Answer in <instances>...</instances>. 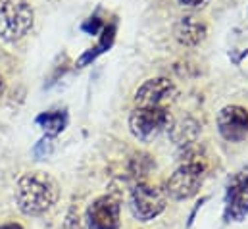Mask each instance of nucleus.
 <instances>
[{"label": "nucleus", "mask_w": 248, "mask_h": 229, "mask_svg": "<svg viewBox=\"0 0 248 229\" xmlns=\"http://www.w3.org/2000/svg\"><path fill=\"white\" fill-rule=\"evenodd\" d=\"M152 166H154V162H152V158L148 156V154H137L133 160H131V173L135 175V177H144V175H148V172L152 170Z\"/></svg>", "instance_id": "obj_15"}, {"label": "nucleus", "mask_w": 248, "mask_h": 229, "mask_svg": "<svg viewBox=\"0 0 248 229\" xmlns=\"http://www.w3.org/2000/svg\"><path fill=\"white\" fill-rule=\"evenodd\" d=\"M173 33H175V39H177L179 45H183V47H196V45H200L206 39L208 29L196 17L186 16V17H181L177 21Z\"/></svg>", "instance_id": "obj_9"}, {"label": "nucleus", "mask_w": 248, "mask_h": 229, "mask_svg": "<svg viewBox=\"0 0 248 229\" xmlns=\"http://www.w3.org/2000/svg\"><path fill=\"white\" fill-rule=\"evenodd\" d=\"M63 229H81V218H79V212L75 208H69Z\"/></svg>", "instance_id": "obj_17"}, {"label": "nucleus", "mask_w": 248, "mask_h": 229, "mask_svg": "<svg viewBox=\"0 0 248 229\" xmlns=\"http://www.w3.org/2000/svg\"><path fill=\"white\" fill-rule=\"evenodd\" d=\"M35 123L45 131V135L48 137H56L60 135L65 125H67V112L65 110H48L37 115Z\"/></svg>", "instance_id": "obj_11"}, {"label": "nucleus", "mask_w": 248, "mask_h": 229, "mask_svg": "<svg viewBox=\"0 0 248 229\" xmlns=\"http://www.w3.org/2000/svg\"><path fill=\"white\" fill-rule=\"evenodd\" d=\"M206 177L204 160H183V164L166 181V196L173 200H188L198 195Z\"/></svg>", "instance_id": "obj_3"}, {"label": "nucleus", "mask_w": 248, "mask_h": 229, "mask_svg": "<svg viewBox=\"0 0 248 229\" xmlns=\"http://www.w3.org/2000/svg\"><path fill=\"white\" fill-rule=\"evenodd\" d=\"M171 125L168 108H135L129 115V129L139 141H152Z\"/></svg>", "instance_id": "obj_5"}, {"label": "nucleus", "mask_w": 248, "mask_h": 229, "mask_svg": "<svg viewBox=\"0 0 248 229\" xmlns=\"http://www.w3.org/2000/svg\"><path fill=\"white\" fill-rule=\"evenodd\" d=\"M6 2H8V0H0V8H2V6L6 4Z\"/></svg>", "instance_id": "obj_22"}, {"label": "nucleus", "mask_w": 248, "mask_h": 229, "mask_svg": "<svg viewBox=\"0 0 248 229\" xmlns=\"http://www.w3.org/2000/svg\"><path fill=\"white\" fill-rule=\"evenodd\" d=\"M168 131H170L171 139H173L179 147L185 148V147L192 145V143L196 141V137H198V133H200V125H198L194 119L185 117V119H177L175 123H171Z\"/></svg>", "instance_id": "obj_10"}, {"label": "nucleus", "mask_w": 248, "mask_h": 229, "mask_svg": "<svg viewBox=\"0 0 248 229\" xmlns=\"http://www.w3.org/2000/svg\"><path fill=\"white\" fill-rule=\"evenodd\" d=\"M35 21L33 6L27 0H8L0 8V39L16 43L23 39Z\"/></svg>", "instance_id": "obj_2"}, {"label": "nucleus", "mask_w": 248, "mask_h": 229, "mask_svg": "<svg viewBox=\"0 0 248 229\" xmlns=\"http://www.w3.org/2000/svg\"><path fill=\"white\" fill-rule=\"evenodd\" d=\"M219 135L229 143H241L248 135V112L243 106L229 104L217 115Z\"/></svg>", "instance_id": "obj_8"}, {"label": "nucleus", "mask_w": 248, "mask_h": 229, "mask_svg": "<svg viewBox=\"0 0 248 229\" xmlns=\"http://www.w3.org/2000/svg\"><path fill=\"white\" fill-rule=\"evenodd\" d=\"M168 204V196L162 189L146 185L142 181H139L129 195V210L133 214L135 220L139 222H150L154 218H158Z\"/></svg>", "instance_id": "obj_4"}, {"label": "nucleus", "mask_w": 248, "mask_h": 229, "mask_svg": "<svg viewBox=\"0 0 248 229\" xmlns=\"http://www.w3.org/2000/svg\"><path fill=\"white\" fill-rule=\"evenodd\" d=\"M120 200L112 195H104L89 204L85 222L89 229H120Z\"/></svg>", "instance_id": "obj_7"}, {"label": "nucleus", "mask_w": 248, "mask_h": 229, "mask_svg": "<svg viewBox=\"0 0 248 229\" xmlns=\"http://www.w3.org/2000/svg\"><path fill=\"white\" fill-rule=\"evenodd\" d=\"M52 139L54 137H48V135H45L37 145H35V148H33V154L37 156V160H45V158H48L50 154H52V148H54V143H52Z\"/></svg>", "instance_id": "obj_16"}, {"label": "nucleus", "mask_w": 248, "mask_h": 229, "mask_svg": "<svg viewBox=\"0 0 248 229\" xmlns=\"http://www.w3.org/2000/svg\"><path fill=\"white\" fill-rule=\"evenodd\" d=\"M177 97L175 85L166 77L146 79L135 93V108H168Z\"/></svg>", "instance_id": "obj_6"}, {"label": "nucleus", "mask_w": 248, "mask_h": 229, "mask_svg": "<svg viewBox=\"0 0 248 229\" xmlns=\"http://www.w3.org/2000/svg\"><path fill=\"white\" fill-rule=\"evenodd\" d=\"M245 189H248V164L231 175V179H229V183L225 187V200L231 198L233 195L245 191Z\"/></svg>", "instance_id": "obj_14"}, {"label": "nucleus", "mask_w": 248, "mask_h": 229, "mask_svg": "<svg viewBox=\"0 0 248 229\" xmlns=\"http://www.w3.org/2000/svg\"><path fill=\"white\" fill-rule=\"evenodd\" d=\"M4 89H6V83H4V77L0 75V97L4 95Z\"/></svg>", "instance_id": "obj_21"}, {"label": "nucleus", "mask_w": 248, "mask_h": 229, "mask_svg": "<svg viewBox=\"0 0 248 229\" xmlns=\"http://www.w3.org/2000/svg\"><path fill=\"white\" fill-rule=\"evenodd\" d=\"M100 29H104V25H102V21L98 17H91V19H87L83 23V31H87L89 35H96Z\"/></svg>", "instance_id": "obj_18"}, {"label": "nucleus", "mask_w": 248, "mask_h": 229, "mask_svg": "<svg viewBox=\"0 0 248 229\" xmlns=\"http://www.w3.org/2000/svg\"><path fill=\"white\" fill-rule=\"evenodd\" d=\"M208 2H210V0H179L181 6H185V8H194V10L204 8Z\"/></svg>", "instance_id": "obj_19"}, {"label": "nucleus", "mask_w": 248, "mask_h": 229, "mask_svg": "<svg viewBox=\"0 0 248 229\" xmlns=\"http://www.w3.org/2000/svg\"><path fill=\"white\" fill-rule=\"evenodd\" d=\"M248 216V189L233 195L225 200L223 220L225 222H243Z\"/></svg>", "instance_id": "obj_12"}, {"label": "nucleus", "mask_w": 248, "mask_h": 229, "mask_svg": "<svg viewBox=\"0 0 248 229\" xmlns=\"http://www.w3.org/2000/svg\"><path fill=\"white\" fill-rule=\"evenodd\" d=\"M114 35H116V25H114V23H112V25H104V29H102V37H100L98 45L79 58V62H77L79 67H83L85 64H89L91 60H94L98 54H102L104 50H108V49L112 47V43H114Z\"/></svg>", "instance_id": "obj_13"}, {"label": "nucleus", "mask_w": 248, "mask_h": 229, "mask_svg": "<svg viewBox=\"0 0 248 229\" xmlns=\"http://www.w3.org/2000/svg\"><path fill=\"white\" fill-rule=\"evenodd\" d=\"M60 198V187L54 177L45 172L25 173L16 185V202L25 216L46 214Z\"/></svg>", "instance_id": "obj_1"}, {"label": "nucleus", "mask_w": 248, "mask_h": 229, "mask_svg": "<svg viewBox=\"0 0 248 229\" xmlns=\"http://www.w3.org/2000/svg\"><path fill=\"white\" fill-rule=\"evenodd\" d=\"M0 229H23L19 224H4V226H0Z\"/></svg>", "instance_id": "obj_20"}]
</instances>
